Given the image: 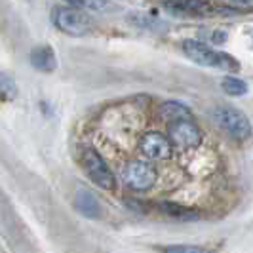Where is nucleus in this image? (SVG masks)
Returning <instances> with one entry per match:
<instances>
[{"label":"nucleus","mask_w":253,"mask_h":253,"mask_svg":"<svg viewBox=\"0 0 253 253\" xmlns=\"http://www.w3.org/2000/svg\"><path fill=\"white\" fill-rule=\"evenodd\" d=\"M215 120L232 139L246 141L252 135V122H250V118L242 111L234 109V107H217Z\"/></svg>","instance_id":"nucleus-2"},{"label":"nucleus","mask_w":253,"mask_h":253,"mask_svg":"<svg viewBox=\"0 0 253 253\" xmlns=\"http://www.w3.org/2000/svg\"><path fill=\"white\" fill-rule=\"evenodd\" d=\"M160 114H162V118L166 120H169V122H175V120H183V118H190V111L185 107V105H181L177 101H168L162 105V109H160Z\"/></svg>","instance_id":"nucleus-12"},{"label":"nucleus","mask_w":253,"mask_h":253,"mask_svg":"<svg viewBox=\"0 0 253 253\" xmlns=\"http://www.w3.org/2000/svg\"><path fill=\"white\" fill-rule=\"evenodd\" d=\"M51 21L61 33L71 37H84L91 31V21L76 8H53Z\"/></svg>","instance_id":"nucleus-3"},{"label":"nucleus","mask_w":253,"mask_h":253,"mask_svg":"<svg viewBox=\"0 0 253 253\" xmlns=\"http://www.w3.org/2000/svg\"><path fill=\"white\" fill-rule=\"evenodd\" d=\"M139 151L152 160H166L171 156V143L169 139L158 133V131H149L145 133L139 141Z\"/></svg>","instance_id":"nucleus-7"},{"label":"nucleus","mask_w":253,"mask_h":253,"mask_svg":"<svg viewBox=\"0 0 253 253\" xmlns=\"http://www.w3.org/2000/svg\"><path fill=\"white\" fill-rule=\"evenodd\" d=\"M183 51L189 59H192L196 65H202V67H213V69H221V71H238L240 69L238 61L232 55L213 50V48L206 46L204 42L194 40V38L183 40Z\"/></svg>","instance_id":"nucleus-1"},{"label":"nucleus","mask_w":253,"mask_h":253,"mask_svg":"<svg viewBox=\"0 0 253 253\" xmlns=\"http://www.w3.org/2000/svg\"><path fill=\"white\" fill-rule=\"evenodd\" d=\"M17 97V86L13 78L6 73H0V99L4 101H13Z\"/></svg>","instance_id":"nucleus-14"},{"label":"nucleus","mask_w":253,"mask_h":253,"mask_svg":"<svg viewBox=\"0 0 253 253\" xmlns=\"http://www.w3.org/2000/svg\"><path fill=\"white\" fill-rule=\"evenodd\" d=\"M75 206L82 215L89 217V219L101 217V204L97 200V196H95L91 190L84 189V187H80V189L76 190Z\"/></svg>","instance_id":"nucleus-8"},{"label":"nucleus","mask_w":253,"mask_h":253,"mask_svg":"<svg viewBox=\"0 0 253 253\" xmlns=\"http://www.w3.org/2000/svg\"><path fill=\"white\" fill-rule=\"evenodd\" d=\"M236 6H242V8H252L253 0H232Z\"/></svg>","instance_id":"nucleus-16"},{"label":"nucleus","mask_w":253,"mask_h":253,"mask_svg":"<svg viewBox=\"0 0 253 253\" xmlns=\"http://www.w3.org/2000/svg\"><path fill=\"white\" fill-rule=\"evenodd\" d=\"M166 8L175 13H189V15H204V13L211 12V8L202 0H175L168 4Z\"/></svg>","instance_id":"nucleus-10"},{"label":"nucleus","mask_w":253,"mask_h":253,"mask_svg":"<svg viewBox=\"0 0 253 253\" xmlns=\"http://www.w3.org/2000/svg\"><path fill=\"white\" fill-rule=\"evenodd\" d=\"M160 210L164 213H168L169 217H175V219H181V221H196L198 219V211L189 210V208H183V206L173 202H162L160 204Z\"/></svg>","instance_id":"nucleus-11"},{"label":"nucleus","mask_w":253,"mask_h":253,"mask_svg":"<svg viewBox=\"0 0 253 253\" xmlns=\"http://www.w3.org/2000/svg\"><path fill=\"white\" fill-rule=\"evenodd\" d=\"M156 177H158L156 169L149 162H141V160H131L122 169V183L135 192L149 190L156 183Z\"/></svg>","instance_id":"nucleus-4"},{"label":"nucleus","mask_w":253,"mask_h":253,"mask_svg":"<svg viewBox=\"0 0 253 253\" xmlns=\"http://www.w3.org/2000/svg\"><path fill=\"white\" fill-rule=\"evenodd\" d=\"M168 139L179 149H196L202 141V133L190 118H183V120L169 122Z\"/></svg>","instance_id":"nucleus-6"},{"label":"nucleus","mask_w":253,"mask_h":253,"mask_svg":"<svg viewBox=\"0 0 253 253\" xmlns=\"http://www.w3.org/2000/svg\"><path fill=\"white\" fill-rule=\"evenodd\" d=\"M164 253H213L208 248L202 246H190V244H173V246H166Z\"/></svg>","instance_id":"nucleus-15"},{"label":"nucleus","mask_w":253,"mask_h":253,"mask_svg":"<svg viewBox=\"0 0 253 253\" xmlns=\"http://www.w3.org/2000/svg\"><path fill=\"white\" fill-rule=\"evenodd\" d=\"M82 166H84L88 177L91 179L95 185H99L101 189H107V190L114 189L116 181H114L113 171H111V168L107 166V162L103 160V156L97 151L86 149L84 154H82Z\"/></svg>","instance_id":"nucleus-5"},{"label":"nucleus","mask_w":253,"mask_h":253,"mask_svg":"<svg viewBox=\"0 0 253 253\" xmlns=\"http://www.w3.org/2000/svg\"><path fill=\"white\" fill-rule=\"evenodd\" d=\"M29 61H31V65H33L37 71H42V73H51V71L57 67L55 53H53L51 46H48V44L33 48L31 53H29Z\"/></svg>","instance_id":"nucleus-9"},{"label":"nucleus","mask_w":253,"mask_h":253,"mask_svg":"<svg viewBox=\"0 0 253 253\" xmlns=\"http://www.w3.org/2000/svg\"><path fill=\"white\" fill-rule=\"evenodd\" d=\"M221 88L225 89L228 95H232V97L248 93V84L242 78H236V76H225L223 82H221Z\"/></svg>","instance_id":"nucleus-13"}]
</instances>
